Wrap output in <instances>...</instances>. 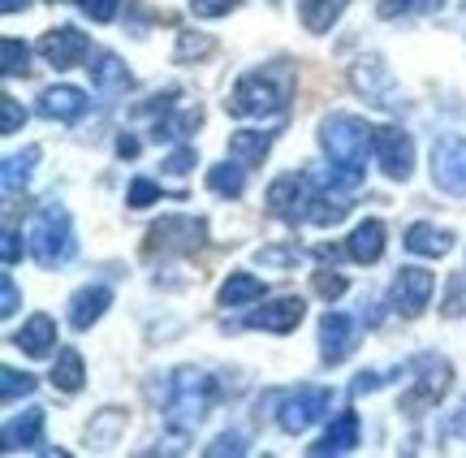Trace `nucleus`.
<instances>
[{"label": "nucleus", "instance_id": "46", "mask_svg": "<svg viewBox=\"0 0 466 458\" xmlns=\"http://www.w3.org/2000/svg\"><path fill=\"white\" fill-rule=\"evenodd\" d=\"M389 381H393L389 372H363L359 381H354V393H376L380 385H389Z\"/></svg>", "mask_w": 466, "mask_h": 458}, {"label": "nucleus", "instance_id": "40", "mask_svg": "<svg viewBox=\"0 0 466 458\" xmlns=\"http://www.w3.org/2000/svg\"><path fill=\"white\" fill-rule=\"evenodd\" d=\"M238 9V0H190V14L195 17H225Z\"/></svg>", "mask_w": 466, "mask_h": 458}, {"label": "nucleus", "instance_id": "14", "mask_svg": "<svg viewBox=\"0 0 466 458\" xmlns=\"http://www.w3.org/2000/svg\"><path fill=\"white\" fill-rule=\"evenodd\" d=\"M86 74H91V87H96L100 96H126L130 83H134L130 69H126V61H121L116 52H91Z\"/></svg>", "mask_w": 466, "mask_h": 458}, {"label": "nucleus", "instance_id": "48", "mask_svg": "<svg viewBox=\"0 0 466 458\" xmlns=\"http://www.w3.org/2000/svg\"><path fill=\"white\" fill-rule=\"evenodd\" d=\"M116 152H121V156H138V138L121 135V138H116Z\"/></svg>", "mask_w": 466, "mask_h": 458}, {"label": "nucleus", "instance_id": "45", "mask_svg": "<svg viewBox=\"0 0 466 458\" xmlns=\"http://www.w3.org/2000/svg\"><path fill=\"white\" fill-rule=\"evenodd\" d=\"M195 160H199V156H195V148H182V152H173L165 160V173H190V169H195Z\"/></svg>", "mask_w": 466, "mask_h": 458}, {"label": "nucleus", "instance_id": "17", "mask_svg": "<svg viewBox=\"0 0 466 458\" xmlns=\"http://www.w3.org/2000/svg\"><path fill=\"white\" fill-rule=\"evenodd\" d=\"M14 346H17V351H26L31 359L52 355V351H56V321H52V316H44V311H39V316H31V321L14 333Z\"/></svg>", "mask_w": 466, "mask_h": 458}, {"label": "nucleus", "instance_id": "9", "mask_svg": "<svg viewBox=\"0 0 466 458\" xmlns=\"http://www.w3.org/2000/svg\"><path fill=\"white\" fill-rule=\"evenodd\" d=\"M415 372H419L415 390L401 398V411H406V415H419V411L432 407L436 398L450 390V363H445V359H436V355L415 359Z\"/></svg>", "mask_w": 466, "mask_h": 458}, {"label": "nucleus", "instance_id": "19", "mask_svg": "<svg viewBox=\"0 0 466 458\" xmlns=\"http://www.w3.org/2000/svg\"><path fill=\"white\" fill-rule=\"evenodd\" d=\"M350 78H354V87L363 91L367 100H376V104H398V100H393V78H389V69H384L376 56H363V61L354 66V74H350Z\"/></svg>", "mask_w": 466, "mask_h": 458}, {"label": "nucleus", "instance_id": "30", "mask_svg": "<svg viewBox=\"0 0 466 458\" xmlns=\"http://www.w3.org/2000/svg\"><path fill=\"white\" fill-rule=\"evenodd\" d=\"M190 130H199V108H186V113H173V117L156 121V138H186Z\"/></svg>", "mask_w": 466, "mask_h": 458}, {"label": "nucleus", "instance_id": "25", "mask_svg": "<svg viewBox=\"0 0 466 458\" xmlns=\"http://www.w3.org/2000/svg\"><path fill=\"white\" fill-rule=\"evenodd\" d=\"M264 299V281L250 272H233L229 281L220 286V307H250Z\"/></svg>", "mask_w": 466, "mask_h": 458}, {"label": "nucleus", "instance_id": "5", "mask_svg": "<svg viewBox=\"0 0 466 458\" xmlns=\"http://www.w3.org/2000/svg\"><path fill=\"white\" fill-rule=\"evenodd\" d=\"M316 178L307 173H285L268 187V208L281 217V221L299 225V221H311V204H316Z\"/></svg>", "mask_w": 466, "mask_h": 458}, {"label": "nucleus", "instance_id": "44", "mask_svg": "<svg viewBox=\"0 0 466 458\" xmlns=\"http://www.w3.org/2000/svg\"><path fill=\"white\" fill-rule=\"evenodd\" d=\"M17 307H22V299H17L14 277H0V316H14Z\"/></svg>", "mask_w": 466, "mask_h": 458}, {"label": "nucleus", "instance_id": "35", "mask_svg": "<svg viewBox=\"0 0 466 458\" xmlns=\"http://www.w3.org/2000/svg\"><path fill=\"white\" fill-rule=\"evenodd\" d=\"M26 126V108L14 96H0V135H17Z\"/></svg>", "mask_w": 466, "mask_h": 458}, {"label": "nucleus", "instance_id": "38", "mask_svg": "<svg viewBox=\"0 0 466 458\" xmlns=\"http://www.w3.org/2000/svg\"><path fill=\"white\" fill-rule=\"evenodd\" d=\"M74 5H78L91 22H113L116 9H121V0H74Z\"/></svg>", "mask_w": 466, "mask_h": 458}, {"label": "nucleus", "instance_id": "24", "mask_svg": "<svg viewBox=\"0 0 466 458\" xmlns=\"http://www.w3.org/2000/svg\"><path fill=\"white\" fill-rule=\"evenodd\" d=\"M268 148H272V135H264V130H238V135L229 138V156L238 165H247V169L264 165Z\"/></svg>", "mask_w": 466, "mask_h": 458}, {"label": "nucleus", "instance_id": "49", "mask_svg": "<svg viewBox=\"0 0 466 458\" xmlns=\"http://www.w3.org/2000/svg\"><path fill=\"white\" fill-rule=\"evenodd\" d=\"M450 428H453V433H458V437L466 442V407L458 411V415H453V424H450Z\"/></svg>", "mask_w": 466, "mask_h": 458}, {"label": "nucleus", "instance_id": "27", "mask_svg": "<svg viewBox=\"0 0 466 458\" xmlns=\"http://www.w3.org/2000/svg\"><path fill=\"white\" fill-rule=\"evenodd\" d=\"M208 187L217 190V195H229V199H238L242 190H247V165H238V160H220V165H212L208 169Z\"/></svg>", "mask_w": 466, "mask_h": 458}, {"label": "nucleus", "instance_id": "3", "mask_svg": "<svg viewBox=\"0 0 466 458\" xmlns=\"http://www.w3.org/2000/svg\"><path fill=\"white\" fill-rule=\"evenodd\" d=\"M26 238H31V255L39 269H61V264H69L74 260V251H78V242H74V225H69V212L61 204H44L39 212H35L31 229H26Z\"/></svg>", "mask_w": 466, "mask_h": 458}, {"label": "nucleus", "instance_id": "10", "mask_svg": "<svg viewBox=\"0 0 466 458\" xmlns=\"http://www.w3.org/2000/svg\"><path fill=\"white\" fill-rule=\"evenodd\" d=\"M432 178L441 190L466 195V138L462 135H445L432 148Z\"/></svg>", "mask_w": 466, "mask_h": 458}, {"label": "nucleus", "instance_id": "34", "mask_svg": "<svg viewBox=\"0 0 466 458\" xmlns=\"http://www.w3.org/2000/svg\"><path fill=\"white\" fill-rule=\"evenodd\" d=\"M432 9H441V0H380V17H410Z\"/></svg>", "mask_w": 466, "mask_h": 458}, {"label": "nucleus", "instance_id": "1", "mask_svg": "<svg viewBox=\"0 0 466 458\" xmlns=\"http://www.w3.org/2000/svg\"><path fill=\"white\" fill-rule=\"evenodd\" d=\"M371 135L367 121L350 117V113H337L319 126V143L324 152L333 160V169H319L316 182H324L329 190H354L363 182V169H367V148H371Z\"/></svg>", "mask_w": 466, "mask_h": 458}, {"label": "nucleus", "instance_id": "37", "mask_svg": "<svg viewBox=\"0 0 466 458\" xmlns=\"http://www.w3.org/2000/svg\"><path fill=\"white\" fill-rule=\"evenodd\" d=\"M156 199H160V187H156L151 178H134L126 204H130V208H147V204H156Z\"/></svg>", "mask_w": 466, "mask_h": 458}, {"label": "nucleus", "instance_id": "7", "mask_svg": "<svg viewBox=\"0 0 466 458\" xmlns=\"http://www.w3.org/2000/svg\"><path fill=\"white\" fill-rule=\"evenodd\" d=\"M371 152H376V165H380L393 182H406L415 173V143L401 126H380L371 135Z\"/></svg>", "mask_w": 466, "mask_h": 458}, {"label": "nucleus", "instance_id": "42", "mask_svg": "<svg viewBox=\"0 0 466 458\" xmlns=\"http://www.w3.org/2000/svg\"><path fill=\"white\" fill-rule=\"evenodd\" d=\"M208 454L217 458V454H247V442L238 437V433H220L217 442L208 445Z\"/></svg>", "mask_w": 466, "mask_h": 458}, {"label": "nucleus", "instance_id": "32", "mask_svg": "<svg viewBox=\"0 0 466 458\" xmlns=\"http://www.w3.org/2000/svg\"><path fill=\"white\" fill-rule=\"evenodd\" d=\"M26 393H35V376L31 372L0 368V398H5V402H17V398H26Z\"/></svg>", "mask_w": 466, "mask_h": 458}, {"label": "nucleus", "instance_id": "13", "mask_svg": "<svg viewBox=\"0 0 466 458\" xmlns=\"http://www.w3.org/2000/svg\"><path fill=\"white\" fill-rule=\"evenodd\" d=\"M436 290V277L428 269H401L398 281H393V303H398L401 316H419L428 299H432Z\"/></svg>", "mask_w": 466, "mask_h": 458}, {"label": "nucleus", "instance_id": "36", "mask_svg": "<svg viewBox=\"0 0 466 458\" xmlns=\"http://www.w3.org/2000/svg\"><path fill=\"white\" fill-rule=\"evenodd\" d=\"M264 269H289V264H299L302 251L299 247H259V255H255Z\"/></svg>", "mask_w": 466, "mask_h": 458}, {"label": "nucleus", "instance_id": "20", "mask_svg": "<svg viewBox=\"0 0 466 458\" xmlns=\"http://www.w3.org/2000/svg\"><path fill=\"white\" fill-rule=\"evenodd\" d=\"M39 113L52 121H78L86 113V96L78 87H48L39 96Z\"/></svg>", "mask_w": 466, "mask_h": 458}, {"label": "nucleus", "instance_id": "18", "mask_svg": "<svg viewBox=\"0 0 466 458\" xmlns=\"http://www.w3.org/2000/svg\"><path fill=\"white\" fill-rule=\"evenodd\" d=\"M44 445V411L31 407L14 415L9 424H5V450L14 454V450H39Z\"/></svg>", "mask_w": 466, "mask_h": 458}, {"label": "nucleus", "instance_id": "33", "mask_svg": "<svg viewBox=\"0 0 466 458\" xmlns=\"http://www.w3.org/2000/svg\"><path fill=\"white\" fill-rule=\"evenodd\" d=\"M346 212H350V204L341 199V195H316V204H311V221L316 225H337Z\"/></svg>", "mask_w": 466, "mask_h": 458}, {"label": "nucleus", "instance_id": "22", "mask_svg": "<svg viewBox=\"0 0 466 458\" xmlns=\"http://www.w3.org/2000/svg\"><path fill=\"white\" fill-rule=\"evenodd\" d=\"M406 251H415V255H450L453 251V234L450 229H436L432 221H419L406 229Z\"/></svg>", "mask_w": 466, "mask_h": 458}, {"label": "nucleus", "instance_id": "8", "mask_svg": "<svg viewBox=\"0 0 466 458\" xmlns=\"http://www.w3.org/2000/svg\"><path fill=\"white\" fill-rule=\"evenodd\" d=\"M203 238H208V225L199 217H165V221L151 225L147 251H195V247H203Z\"/></svg>", "mask_w": 466, "mask_h": 458}, {"label": "nucleus", "instance_id": "4", "mask_svg": "<svg viewBox=\"0 0 466 458\" xmlns=\"http://www.w3.org/2000/svg\"><path fill=\"white\" fill-rule=\"evenodd\" d=\"M208 402H212V381L195 368H182V372H173V385H168V424L177 428V433H190V428L199 424L203 415H208Z\"/></svg>", "mask_w": 466, "mask_h": 458}, {"label": "nucleus", "instance_id": "43", "mask_svg": "<svg viewBox=\"0 0 466 458\" xmlns=\"http://www.w3.org/2000/svg\"><path fill=\"white\" fill-rule=\"evenodd\" d=\"M316 290L324 299H341V294H346V277H337V272H316Z\"/></svg>", "mask_w": 466, "mask_h": 458}, {"label": "nucleus", "instance_id": "29", "mask_svg": "<svg viewBox=\"0 0 466 458\" xmlns=\"http://www.w3.org/2000/svg\"><path fill=\"white\" fill-rule=\"evenodd\" d=\"M35 160H39V148H26L22 156H9V160H5V195H17V190L26 187Z\"/></svg>", "mask_w": 466, "mask_h": 458}, {"label": "nucleus", "instance_id": "21", "mask_svg": "<svg viewBox=\"0 0 466 458\" xmlns=\"http://www.w3.org/2000/svg\"><path fill=\"white\" fill-rule=\"evenodd\" d=\"M354 445H359V415H354V411H341L333 420V428L311 445V454H350Z\"/></svg>", "mask_w": 466, "mask_h": 458}, {"label": "nucleus", "instance_id": "2", "mask_svg": "<svg viewBox=\"0 0 466 458\" xmlns=\"http://www.w3.org/2000/svg\"><path fill=\"white\" fill-rule=\"evenodd\" d=\"M285 104H289V74L272 66L242 74L229 96V108L242 117H272V113H285Z\"/></svg>", "mask_w": 466, "mask_h": 458}, {"label": "nucleus", "instance_id": "6", "mask_svg": "<svg viewBox=\"0 0 466 458\" xmlns=\"http://www.w3.org/2000/svg\"><path fill=\"white\" fill-rule=\"evenodd\" d=\"M329 411H333V390H324V385H302V390H294L281 402L277 424H281L285 433H307V428L316 424V420H324Z\"/></svg>", "mask_w": 466, "mask_h": 458}, {"label": "nucleus", "instance_id": "16", "mask_svg": "<svg viewBox=\"0 0 466 458\" xmlns=\"http://www.w3.org/2000/svg\"><path fill=\"white\" fill-rule=\"evenodd\" d=\"M108 307H113V290L108 286H83L74 299H69V324L83 333V329H91V324L100 321Z\"/></svg>", "mask_w": 466, "mask_h": 458}, {"label": "nucleus", "instance_id": "26", "mask_svg": "<svg viewBox=\"0 0 466 458\" xmlns=\"http://www.w3.org/2000/svg\"><path fill=\"white\" fill-rule=\"evenodd\" d=\"M346 5H350V0H299L302 26H307V31H316V35H324L337 17L346 14Z\"/></svg>", "mask_w": 466, "mask_h": 458}, {"label": "nucleus", "instance_id": "28", "mask_svg": "<svg viewBox=\"0 0 466 458\" xmlns=\"http://www.w3.org/2000/svg\"><path fill=\"white\" fill-rule=\"evenodd\" d=\"M83 355L78 351H61V359H56V368H52V385H61L66 393L83 390Z\"/></svg>", "mask_w": 466, "mask_h": 458}, {"label": "nucleus", "instance_id": "23", "mask_svg": "<svg viewBox=\"0 0 466 458\" xmlns=\"http://www.w3.org/2000/svg\"><path fill=\"white\" fill-rule=\"evenodd\" d=\"M359 264H376L384 255V221H363L354 234H350V247H346Z\"/></svg>", "mask_w": 466, "mask_h": 458}, {"label": "nucleus", "instance_id": "12", "mask_svg": "<svg viewBox=\"0 0 466 458\" xmlns=\"http://www.w3.org/2000/svg\"><path fill=\"white\" fill-rule=\"evenodd\" d=\"M39 52H44L48 66L69 69V66H78V61L91 56V39H86L83 31H74V26H56V31H48L39 39Z\"/></svg>", "mask_w": 466, "mask_h": 458}, {"label": "nucleus", "instance_id": "41", "mask_svg": "<svg viewBox=\"0 0 466 458\" xmlns=\"http://www.w3.org/2000/svg\"><path fill=\"white\" fill-rule=\"evenodd\" d=\"M466 311V277H453L450 294H445V316H462Z\"/></svg>", "mask_w": 466, "mask_h": 458}, {"label": "nucleus", "instance_id": "15", "mask_svg": "<svg viewBox=\"0 0 466 458\" xmlns=\"http://www.w3.org/2000/svg\"><path fill=\"white\" fill-rule=\"evenodd\" d=\"M307 316V303H302L299 294H285L277 303L259 307V311H250V329H268V333H289V329H299V321Z\"/></svg>", "mask_w": 466, "mask_h": 458}, {"label": "nucleus", "instance_id": "47", "mask_svg": "<svg viewBox=\"0 0 466 458\" xmlns=\"http://www.w3.org/2000/svg\"><path fill=\"white\" fill-rule=\"evenodd\" d=\"M22 260V242H17V229H5V264H17Z\"/></svg>", "mask_w": 466, "mask_h": 458}, {"label": "nucleus", "instance_id": "11", "mask_svg": "<svg viewBox=\"0 0 466 458\" xmlns=\"http://www.w3.org/2000/svg\"><path fill=\"white\" fill-rule=\"evenodd\" d=\"M354 341H359V324L346 311H329L319 321V359L324 363H346L354 355Z\"/></svg>", "mask_w": 466, "mask_h": 458}, {"label": "nucleus", "instance_id": "31", "mask_svg": "<svg viewBox=\"0 0 466 458\" xmlns=\"http://www.w3.org/2000/svg\"><path fill=\"white\" fill-rule=\"evenodd\" d=\"M0 66H5V78L26 74V69H31V48H26L22 39H5V44H0Z\"/></svg>", "mask_w": 466, "mask_h": 458}, {"label": "nucleus", "instance_id": "39", "mask_svg": "<svg viewBox=\"0 0 466 458\" xmlns=\"http://www.w3.org/2000/svg\"><path fill=\"white\" fill-rule=\"evenodd\" d=\"M203 52H212V39H208V35L182 31V39H177V61H190V56H203Z\"/></svg>", "mask_w": 466, "mask_h": 458}]
</instances>
